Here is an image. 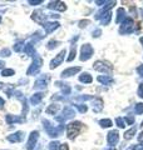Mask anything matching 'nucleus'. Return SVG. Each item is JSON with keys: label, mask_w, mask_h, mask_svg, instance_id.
I'll return each instance as SVG.
<instances>
[{"label": "nucleus", "mask_w": 143, "mask_h": 150, "mask_svg": "<svg viewBox=\"0 0 143 150\" xmlns=\"http://www.w3.org/2000/svg\"><path fill=\"white\" fill-rule=\"evenodd\" d=\"M43 126H44L45 131L48 133V137H50V138H58L63 134V131H64V125L63 124H60L58 126H53L50 121L46 120V119H43Z\"/></svg>", "instance_id": "1"}, {"label": "nucleus", "mask_w": 143, "mask_h": 150, "mask_svg": "<svg viewBox=\"0 0 143 150\" xmlns=\"http://www.w3.org/2000/svg\"><path fill=\"white\" fill-rule=\"evenodd\" d=\"M82 128H83V124L80 121H72V123L66 125V137L70 140H74L77 138V135H79Z\"/></svg>", "instance_id": "2"}, {"label": "nucleus", "mask_w": 143, "mask_h": 150, "mask_svg": "<svg viewBox=\"0 0 143 150\" xmlns=\"http://www.w3.org/2000/svg\"><path fill=\"white\" fill-rule=\"evenodd\" d=\"M41 65H43V60L40 58V55L35 53L34 55H33V62L30 64V67L28 68L26 70V75H35L40 71L41 69Z\"/></svg>", "instance_id": "3"}, {"label": "nucleus", "mask_w": 143, "mask_h": 150, "mask_svg": "<svg viewBox=\"0 0 143 150\" xmlns=\"http://www.w3.org/2000/svg\"><path fill=\"white\" fill-rule=\"evenodd\" d=\"M136 29L134 26V20H133L132 18L127 16L124 20H123V23L121 24V28H119V34L121 35H127V34H131V33H133Z\"/></svg>", "instance_id": "4"}, {"label": "nucleus", "mask_w": 143, "mask_h": 150, "mask_svg": "<svg viewBox=\"0 0 143 150\" xmlns=\"http://www.w3.org/2000/svg\"><path fill=\"white\" fill-rule=\"evenodd\" d=\"M74 115H75V111H74L73 108L65 106L64 109H63V111H61V114L55 116V120H56V121H59V123H64L65 120L73 119V118H74Z\"/></svg>", "instance_id": "5"}, {"label": "nucleus", "mask_w": 143, "mask_h": 150, "mask_svg": "<svg viewBox=\"0 0 143 150\" xmlns=\"http://www.w3.org/2000/svg\"><path fill=\"white\" fill-rule=\"evenodd\" d=\"M93 54H94L93 46L90 44H83L82 48H80V56H79V59L82 60V62H87V60H89L90 58H92Z\"/></svg>", "instance_id": "6"}, {"label": "nucleus", "mask_w": 143, "mask_h": 150, "mask_svg": "<svg viewBox=\"0 0 143 150\" xmlns=\"http://www.w3.org/2000/svg\"><path fill=\"white\" fill-rule=\"evenodd\" d=\"M93 69L97 70V71L109 74V73H112L113 67L108 62H104V60H98V62H95L93 64Z\"/></svg>", "instance_id": "7"}, {"label": "nucleus", "mask_w": 143, "mask_h": 150, "mask_svg": "<svg viewBox=\"0 0 143 150\" xmlns=\"http://www.w3.org/2000/svg\"><path fill=\"white\" fill-rule=\"evenodd\" d=\"M50 81V76L49 75H41V76H39L35 80L34 83V89L36 90V89H39V90H43V89H46L48 86V84H49Z\"/></svg>", "instance_id": "8"}, {"label": "nucleus", "mask_w": 143, "mask_h": 150, "mask_svg": "<svg viewBox=\"0 0 143 150\" xmlns=\"http://www.w3.org/2000/svg\"><path fill=\"white\" fill-rule=\"evenodd\" d=\"M38 139H39V131H31L30 135H29V138H28V142H26V145H25V149L26 150H33L35 148V145H36V142H38Z\"/></svg>", "instance_id": "9"}, {"label": "nucleus", "mask_w": 143, "mask_h": 150, "mask_svg": "<svg viewBox=\"0 0 143 150\" xmlns=\"http://www.w3.org/2000/svg\"><path fill=\"white\" fill-rule=\"evenodd\" d=\"M65 54H66V50L65 49H63L60 51V53L55 56L54 59H51V62H50V64H49V69H55V68H58L59 65L63 63V60H64V56H65Z\"/></svg>", "instance_id": "10"}, {"label": "nucleus", "mask_w": 143, "mask_h": 150, "mask_svg": "<svg viewBox=\"0 0 143 150\" xmlns=\"http://www.w3.org/2000/svg\"><path fill=\"white\" fill-rule=\"evenodd\" d=\"M119 142V134L117 130H111L107 134V143L111 145V148H114Z\"/></svg>", "instance_id": "11"}, {"label": "nucleus", "mask_w": 143, "mask_h": 150, "mask_svg": "<svg viewBox=\"0 0 143 150\" xmlns=\"http://www.w3.org/2000/svg\"><path fill=\"white\" fill-rule=\"evenodd\" d=\"M114 4H116V1H108V3L106 4V6H103L101 10H99L97 14H95V16H94L95 20H99V21H101V19H102L104 15H106L107 13H109V10H111V9L114 6Z\"/></svg>", "instance_id": "12"}, {"label": "nucleus", "mask_w": 143, "mask_h": 150, "mask_svg": "<svg viewBox=\"0 0 143 150\" xmlns=\"http://www.w3.org/2000/svg\"><path fill=\"white\" fill-rule=\"evenodd\" d=\"M46 18H48V15H45L44 14V11L43 10H40V9H38V10H35L34 13H33V15H31V19L34 21H36V23H39V24H41V25H44L45 24V20H46Z\"/></svg>", "instance_id": "13"}, {"label": "nucleus", "mask_w": 143, "mask_h": 150, "mask_svg": "<svg viewBox=\"0 0 143 150\" xmlns=\"http://www.w3.org/2000/svg\"><path fill=\"white\" fill-rule=\"evenodd\" d=\"M80 70H82V68L80 67H73V68H66L65 70H63L61 71V78H70V76H74V75H77Z\"/></svg>", "instance_id": "14"}, {"label": "nucleus", "mask_w": 143, "mask_h": 150, "mask_svg": "<svg viewBox=\"0 0 143 150\" xmlns=\"http://www.w3.org/2000/svg\"><path fill=\"white\" fill-rule=\"evenodd\" d=\"M23 139H24L23 131H16V133H13L6 137V140L10 143H20V142H23Z\"/></svg>", "instance_id": "15"}, {"label": "nucleus", "mask_w": 143, "mask_h": 150, "mask_svg": "<svg viewBox=\"0 0 143 150\" xmlns=\"http://www.w3.org/2000/svg\"><path fill=\"white\" fill-rule=\"evenodd\" d=\"M44 30H45V34H51L54 30H56L60 26V24L58 21H46L44 25Z\"/></svg>", "instance_id": "16"}, {"label": "nucleus", "mask_w": 143, "mask_h": 150, "mask_svg": "<svg viewBox=\"0 0 143 150\" xmlns=\"http://www.w3.org/2000/svg\"><path fill=\"white\" fill-rule=\"evenodd\" d=\"M48 8L54 9V10H58V11H65L66 10V5L63 1H50L48 4Z\"/></svg>", "instance_id": "17"}, {"label": "nucleus", "mask_w": 143, "mask_h": 150, "mask_svg": "<svg viewBox=\"0 0 143 150\" xmlns=\"http://www.w3.org/2000/svg\"><path fill=\"white\" fill-rule=\"evenodd\" d=\"M5 120H6L8 124H14V123H24V121H25V118H24V116H18V115L8 114L5 116Z\"/></svg>", "instance_id": "18"}, {"label": "nucleus", "mask_w": 143, "mask_h": 150, "mask_svg": "<svg viewBox=\"0 0 143 150\" xmlns=\"http://www.w3.org/2000/svg\"><path fill=\"white\" fill-rule=\"evenodd\" d=\"M97 81L103 84V85H111V84L114 83L113 78L111 76V75H101V76L97 78Z\"/></svg>", "instance_id": "19"}, {"label": "nucleus", "mask_w": 143, "mask_h": 150, "mask_svg": "<svg viewBox=\"0 0 143 150\" xmlns=\"http://www.w3.org/2000/svg\"><path fill=\"white\" fill-rule=\"evenodd\" d=\"M55 85L59 86V88L61 89V94H63V95H70L72 89H70V86H69V84H65V83H63V81H56Z\"/></svg>", "instance_id": "20"}, {"label": "nucleus", "mask_w": 143, "mask_h": 150, "mask_svg": "<svg viewBox=\"0 0 143 150\" xmlns=\"http://www.w3.org/2000/svg\"><path fill=\"white\" fill-rule=\"evenodd\" d=\"M43 98H44V93H35L34 95H31V98H30V104L31 105L40 104V101L43 100Z\"/></svg>", "instance_id": "21"}, {"label": "nucleus", "mask_w": 143, "mask_h": 150, "mask_svg": "<svg viewBox=\"0 0 143 150\" xmlns=\"http://www.w3.org/2000/svg\"><path fill=\"white\" fill-rule=\"evenodd\" d=\"M126 16V10L123 8H119L117 10V16H116V24H122L123 20H124Z\"/></svg>", "instance_id": "22"}, {"label": "nucleus", "mask_w": 143, "mask_h": 150, "mask_svg": "<svg viewBox=\"0 0 143 150\" xmlns=\"http://www.w3.org/2000/svg\"><path fill=\"white\" fill-rule=\"evenodd\" d=\"M59 110H60V105L58 104V103H56V104H54V103H53V104H50L49 106L46 108L45 111H46L48 115H55Z\"/></svg>", "instance_id": "23"}, {"label": "nucleus", "mask_w": 143, "mask_h": 150, "mask_svg": "<svg viewBox=\"0 0 143 150\" xmlns=\"http://www.w3.org/2000/svg\"><path fill=\"white\" fill-rule=\"evenodd\" d=\"M79 81L83 83V84H90L93 81V78L89 73H82L79 75Z\"/></svg>", "instance_id": "24"}, {"label": "nucleus", "mask_w": 143, "mask_h": 150, "mask_svg": "<svg viewBox=\"0 0 143 150\" xmlns=\"http://www.w3.org/2000/svg\"><path fill=\"white\" fill-rule=\"evenodd\" d=\"M93 110H94V112H99V111L103 110V100L101 99V98H97V99H94Z\"/></svg>", "instance_id": "25"}, {"label": "nucleus", "mask_w": 143, "mask_h": 150, "mask_svg": "<svg viewBox=\"0 0 143 150\" xmlns=\"http://www.w3.org/2000/svg\"><path fill=\"white\" fill-rule=\"evenodd\" d=\"M136 133H137V126H132L131 129H128L124 133V139L126 140H131L136 135Z\"/></svg>", "instance_id": "26"}, {"label": "nucleus", "mask_w": 143, "mask_h": 150, "mask_svg": "<svg viewBox=\"0 0 143 150\" xmlns=\"http://www.w3.org/2000/svg\"><path fill=\"white\" fill-rule=\"evenodd\" d=\"M24 53H25L26 55H29V56H33V55L35 54L34 45H33L31 43H28L25 46H24Z\"/></svg>", "instance_id": "27"}, {"label": "nucleus", "mask_w": 143, "mask_h": 150, "mask_svg": "<svg viewBox=\"0 0 143 150\" xmlns=\"http://www.w3.org/2000/svg\"><path fill=\"white\" fill-rule=\"evenodd\" d=\"M98 124L101 125V128H102V129L111 128V126L113 125V123H112V120H111V119H101V120L98 121Z\"/></svg>", "instance_id": "28"}, {"label": "nucleus", "mask_w": 143, "mask_h": 150, "mask_svg": "<svg viewBox=\"0 0 143 150\" xmlns=\"http://www.w3.org/2000/svg\"><path fill=\"white\" fill-rule=\"evenodd\" d=\"M25 44V41L24 40H19L18 43H15V45H14V51H16V53H21V51H24V45Z\"/></svg>", "instance_id": "29"}, {"label": "nucleus", "mask_w": 143, "mask_h": 150, "mask_svg": "<svg viewBox=\"0 0 143 150\" xmlns=\"http://www.w3.org/2000/svg\"><path fill=\"white\" fill-rule=\"evenodd\" d=\"M111 18H112V13L109 11V13H107L106 15L101 19V25H108L109 21H111Z\"/></svg>", "instance_id": "30"}, {"label": "nucleus", "mask_w": 143, "mask_h": 150, "mask_svg": "<svg viewBox=\"0 0 143 150\" xmlns=\"http://www.w3.org/2000/svg\"><path fill=\"white\" fill-rule=\"evenodd\" d=\"M59 44H60V41H58V40H49V41H48V44H46V49L48 50H53Z\"/></svg>", "instance_id": "31"}, {"label": "nucleus", "mask_w": 143, "mask_h": 150, "mask_svg": "<svg viewBox=\"0 0 143 150\" xmlns=\"http://www.w3.org/2000/svg\"><path fill=\"white\" fill-rule=\"evenodd\" d=\"M15 74V71H14L13 69H3L1 71V76H13V75Z\"/></svg>", "instance_id": "32"}, {"label": "nucleus", "mask_w": 143, "mask_h": 150, "mask_svg": "<svg viewBox=\"0 0 143 150\" xmlns=\"http://www.w3.org/2000/svg\"><path fill=\"white\" fill-rule=\"evenodd\" d=\"M75 109H77L79 112H87L88 111V106L84 104H75Z\"/></svg>", "instance_id": "33"}, {"label": "nucleus", "mask_w": 143, "mask_h": 150, "mask_svg": "<svg viewBox=\"0 0 143 150\" xmlns=\"http://www.w3.org/2000/svg\"><path fill=\"white\" fill-rule=\"evenodd\" d=\"M94 98L92 95H82V96H77L75 100L77 101H88V100H93Z\"/></svg>", "instance_id": "34"}, {"label": "nucleus", "mask_w": 143, "mask_h": 150, "mask_svg": "<svg viewBox=\"0 0 143 150\" xmlns=\"http://www.w3.org/2000/svg\"><path fill=\"white\" fill-rule=\"evenodd\" d=\"M60 148V143L56 142V140H54V142H50L49 144V150H59Z\"/></svg>", "instance_id": "35"}, {"label": "nucleus", "mask_w": 143, "mask_h": 150, "mask_svg": "<svg viewBox=\"0 0 143 150\" xmlns=\"http://www.w3.org/2000/svg\"><path fill=\"white\" fill-rule=\"evenodd\" d=\"M134 112H136V114H138V115L143 114V103H138V104H136Z\"/></svg>", "instance_id": "36"}, {"label": "nucleus", "mask_w": 143, "mask_h": 150, "mask_svg": "<svg viewBox=\"0 0 143 150\" xmlns=\"http://www.w3.org/2000/svg\"><path fill=\"white\" fill-rule=\"evenodd\" d=\"M116 124L119 129H124L126 128V123H124V119L122 118H116Z\"/></svg>", "instance_id": "37"}, {"label": "nucleus", "mask_w": 143, "mask_h": 150, "mask_svg": "<svg viewBox=\"0 0 143 150\" xmlns=\"http://www.w3.org/2000/svg\"><path fill=\"white\" fill-rule=\"evenodd\" d=\"M10 54H11V51L8 48H4L0 51V56H3V58H8V56H10Z\"/></svg>", "instance_id": "38"}, {"label": "nucleus", "mask_w": 143, "mask_h": 150, "mask_svg": "<svg viewBox=\"0 0 143 150\" xmlns=\"http://www.w3.org/2000/svg\"><path fill=\"white\" fill-rule=\"evenodd\" d=\"M75 54H77V50H75V48L73 46V48L70 49V53H69V56H68V62H73L74 60V58H75Z\"/></svg>", "instance_id": "39"}, {"label": "nucleus", "mask_w": 143, "mask_h": 150, "mask_svg": "<svg viewBox=\"0 0 143 150\" xmlns=\"http://www.w3.org/2000/svg\"><path fill=\"white\" fill-rule=\"evenodd\" d=\"M124 123H127V125H133L134 124V118L131 115H127L124 118Z\"/></svg>", "instance_id": "40"}, {"label": "nucleus", "mask_w": 143, "mask_h": 150, "mask_svg": "<svg viewBox=\"0 0 143 150\" xmlns=\"http://www.w3.org/2000/svg\"><path fill=\"white\" fill-rule=\"evenodd\" d=\"M137 94H138V96H139L141 99H143V83H141V84H139V86H138Z\"/></svg>", "instance_id": "41"}, {"label": "nucleus", "mask_w": 143, "mask_h": 150, "mask_svg": "<svg viewBox=\"0 0 143 150\" xmlns=\"http://www.w3.org/2000/svg\"><path fill=\"white\" fill-rule=\"evenodd\" d=\"M41 3H43V0H29V1H28L29 5H40Z\"/></svg>", "instance_id": "42"}, {"label": "nucleus", "mask_w": 143, "mask_h": 150, "mask_svg": "<svg viewBox=\"0 0 143 150\" xmlns=\"http://www.w3.org/2000/svg\"><path fill=\"white\" fill-rule=\"evenodd\" d=\"M78 24H79V28H84L85 25H88V24H89V20H80Z\"/></svg>", "instance_id": "43"}, {"label": "nucleus", "mask_w": 143, "mask_h": 150, "mask_svg": "<svg viewBox=\"0 0 143 150\" xmlns=\"http://www.w3.org/2000/svg\"><path fill=\"white\" fill-rule=\"evenodd\" d=\"M93 38H99L101 36V29H97V30H94L93 31V34H92Z\"/></svg>", "instance_id": "44"}, {"label": "nucleus", "mask_w": 143, "mask_h": 150, "mask_svg": "<svg viewBox=\"0 0 143 150\" xmlns=\"http://www.w3.org/2000/svg\"><path fill=\"white\" fill-rule=\"evenodd\" d=\"M137 140H138V143H139V144H143V131H141V133L138 134Z\"/></svg>", "instance_id": "45"}, {"label": "nucleus", "mask_w": 143, "mask_h": 150, "mask_svg": "<svg viewBox=\"0 0 143 150\" xmlns=\"http://www.w3.org/2000/svg\"><path fill=\"white\" fill-rule=\"evenodd\" d=\"M137 73H138V74H139V75H141V76L143 78V64H142V65H139V67H138V68H137Z\"/></svg>", "instance_id": "46"}, {"label": "nucleus", "mask_w": 143, "mask_h": 150, "mask_svg": "<svg viewBox=\"0 0 143 150\" xmlns=\"http://www.w3.org/2000/svg\"><path fill=\"white\" fill-rule=\"evenodd\" d=\"M59 150H69V146H68L66 144H60Z\"/></svg>", "instance_id": "47"}, {"label": "nucleus", "mask_w": 143, "mask_h": 150, "mask_svg": "<svg viewBox=\"0 0 143 150\" xmlns=\"http://www.w3.org/2000/svg\"><path fill=\"white\" fill-rule=\"evenodd\" d=\"M108 1H106V0H102V1H95V4H97V5H99V6H102L103 4H107Z\"/></svg>", "instance_id": "48"}, {"label": "nucleus", "mask_w": 143, "mask_h": 150, "mask_svg": "<svg viewBox=\"0 0 143 150\" xmlns=\"http://www.w3.org/2000/svg\"><path fill=\"white\" fill-rule=\"evenodd\" d=\"M4 105H5V100L0 98V108H4Z\"/></svg>", "instance_id": "49"}, {"label": "nucleus", "mask_w": 143, "mask_h": 150, "mask_svg": "<svg viewBox=\"0 0 143 150\" xmlns=\"http://www.w3.org/2000/svg\"><path fill=\"white\" fill-rule=\"evenodd\" d=\"M4 65H5V63L0 60V69H4Z\"/></svg>", "instance_id": "50"}, {"label": "nucleus", "mask_w": 143, "mask_h": 150, "mask_svg": "<svg viewBox=\"0 0 143 150\" xmlns=\"http://www.w3.org/2000/svg\"><path fill=\"white\" fill-rule=\"evenodd\" d=\"M3 88H4V84H3L1 81H0V90H1V89H3Z\"/></svg>", "instance_id": "51"}, {"label": "nucleus", "mask_w": 143, "mask_h": 150, "mask_svg": "<svg viewBox=\"0 0 143 150\" xmlns=\"http://www.w3.org/2000/svg\"><path fill=\"white\" fill-rule=\"evenodd\" d=\"M104 150H116V148H107V149H104Z\"/></svg>", "instance_id": "52"}, {"label": "nucleus", "mask_w": 143, "mask_h": 150, "mask_svg": "<svg viewBox=\"0 0 143 150\" xmlns=\"http://www.w3.org/2000/svg\"><path fill=\"white\" fill-rule=\"evenodd\" d=\"M139 43H141V44H142V46H143V36H142L141 39H139Z\"/></svg>", "instance_id": "53"}, {"label": "nucleus", "mask_w": 143, "mask_h": 150, "mask_svg": "<svg viewBox=\"0 0 143 150\" xmlns=\"http://www.w3.org/2000/svg\"><path fill=\"white\" fill-rule=\"evenodd\" d=\"M0 23H1V16H0Z\"/></svg>", "instance_id": "54"}]
</instances>
